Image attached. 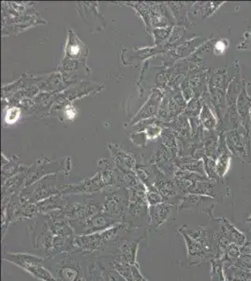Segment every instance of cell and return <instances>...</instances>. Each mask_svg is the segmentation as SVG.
I'll return each instance as SVG.
<instances>
[{
	"label": "cell",
	"mask_w": 251,
	"mask_h": 281,
	"mask_svg": "<svg viewBox=\"0 0 251 281\" xmlns=\"http://www.w3.org/2000/svg\"><path fill=\"white\" fill-rule=\"evenodd\" d=\"M161 98H162L161 92L158 89H154L153 94L151 95L148 101L146 102V104L142 107V109L140 111V113L136 116V118L132 121V123H135L136 121L142 119V118L145 119V118L155 117L158 114L159 109L161 108L160 104H161Z\"/></svg>",
	"instance_id": "obj_7"
},
{
	"label": "cell",
	"mask_w": 251,
	"mask_h": 281,
	"mask_svg": "<svg viewBox=\"0 0 251 281\" xmlns=\"http://www.w3.org/2000/svg\"><path fill=\"white\" fill-rule=\"evenodd\" d=\"M206 39L198 38V39H192L190 41H187V42L183 43L182 45L177 47L175 50L176 58H186L188 54L193 52L195 49H197V47L200 45Z\"/></svg>",
	"instance_id": "obj_13"
},
{
	"label": "cell",
	"mask_w": 251,
	"mask_h": 281,
	"mask_svg": "<svg viewBox=\"0 0 251 281\" xmlns=\"http://www.w3.org/2000/svg\"><path fill=\"white\" fill-rule=\"evenodd\" d=\"M229 46V40L228 39H220L214 44V53L216 55L222 54L225 52Z\"/></svg>",
	"instance_id": "obj_22"
},
{
	"label": "cell",
	"mask_w": 251,
	"mask_h": 281,
	"mask_svg": "<svg viewBox=\"0 0 251 281\" xmlns=\"http://www.w3.org/2000/svg\"><path fill=\"white\" fill-rule=\"evenodd\" d=\"M68 52H69V54H70V59H73L75 57L79 55L81 53V51H82V48L80 46V43L79 42H71L69 44V48L67 49Z\"/></svg>",
	"instance_id": "obj_24"
},
{
	"label": "cell",
	"mask_w": 251,
	"mask_h": 281,
	"mask_svg": "<svg viewBox=\"0 0 251 281\" xmlns=\"http://www.w3.org/2000/svg\"><path fill=\"white\" fill-rule=\"evenodd\" d=\"M226 144L232 154L244 162H251L249 131L244 126L226 132Z\"/></svg>",
	"instance_id": "obj_3"
},
{
	"label": "cell",
	"mask_w": 251,
	"mask_h": 281,
	"mask_svg": "<svg viewBox=\"0 0 251 281\" xmlns=\"http://www.w3.org/2000/svg\"><path fill=\"white\" fill-rule=\"evenodd\" d=\"M247 222H250L251 223V216H249V217H248V219H247Z\"/></svg>",
	"instance_id": "obj_28"
},
{
	"label": "cell",
	"mask_w": 251,
	"mask_h": 281,
	"mask_svg": "<svg viewBox=\"0 0 251 281\" xmlns=\"http://www.w3.org/2000/svg\"><path fill=\"white\" fill-rule=\"evenodd\" d=\"M200 125L206 131H215L218 127V119L213 115L210 106L206 102L203 105V109L200 114Z\"/></svg>",
	"instance_id": "obj_10"
},
{
	"label": "cell",
	"mask_w": 251,
	"mask_h": 281,
	"mask_svg": "<svg viewBox=\"0 0 251 281\" xmlns=\"http://www.w3.org/2000/svg\"><path fill=\"white\" fill-rule=\"evenodd\" d=\"M239 50H247L251 52V31H246L244 34V40L237 45Z\"/></svg>",
	"instance_id": "obj_23"
},
{
	"label": "cell",
	"mask_w": 251,
	"mask_h": 281,
	"mask_svg": "<svg viewBox=\"0 0 251 281\" xmlns=\"http://www.w3.org/2000/svg\"><path fill=\"white\" fill-rule=\"evenodd\" d=\"M3 260L24 269L35 278L41 281H58L50 269L46 267L45 259L29 253H8L3 255Z\"/></svg>",
	"instance_id": "obj_2"
},
{
	"label": "cell",
	"mask_w": 251,
	"mask_h": 281,
	"mask_svg": "<svg viewBox=\"0 0 251 281\" xmlns=\"http://www.w3.org/2000/svg\"><path fill=\"white\" fill-rule=\"evenodd\" d=\"M223 273L228 281H248L251 276V272L239 268L234 264L223 265Z\"/></svg>",
	"instance_id": "obj_8"
},
{
	"label": "cell",
	"mask_w": 251,
	"mask_h": 281,
	"mask_svg": "<svg viewBox=\"0 0 251 281\" xmlns=\"http://www.w3.org/2000/svg\"><path fill=\"white\" fill-rule=\"evenodd\" d=\"M241 256L240 247L235 244H231L226 249L225 257L223 259V265H232Z\"/></svg>",
	"instance_id": "obj_15"
},
{
	"label": "cell",
	"mask_w": 251,
	"mask_h": 281,
	"mask_svg": "<svg viewBox=\"0 0 251 281\" xmlns=\"http://www.w3.org/2000/svg\"><path fill=\"white\" fill-rule=\"evenodd\" d=\"M173 130L175 134L180 138L187 139L190 135L191 131V126L190 121L187 118V116H180L175 119L173 125Z\"/></svg>",
	"instance_id": "obj_12"
},
{
	"label": "cell",
	"mask_w": 251,
	"mask_h": 281,
	"mask_svg": "<svg viewBox=\"0 0 251 281\" xmlns=\"http://www.w3.org/2000/svg\"><path fill=\"white\" fill-rule=\"evenodd\" d=\"M112 268L115 269L120 275H122L123 278L126 281H134L133 275H132V268L129 263L126 262H116L114 261L111 264Z\"/></svg>",
	"instance_id": "obj_14"
},
{
	"label": "cell",
	"mask_w": 251,
	"mask_h": 281,
	"mask_svg": "<svg viewBox=\"0 0 251 281\" xmlns=\"http://www.w3.org/2000/svg\"><path fill=\"white\" fill-rule=\"evenodd\" d=\"M154 187L161 194V196L165 198L176 195L175 191V185L172 181L168 180L163 176H158L155 180Z\"/></svg>",
	"instance_id": "obj_11"
},
{
	"label": "cell",
	"mask_w": 251,
	"mask_h": 281,
	"mask_svg": "<svg viewBox=\"0 0 251 281\" xmlns=\"http://www.w3.org/2000/svg\"><path fill=\"white\" fill-rule=\"evenodd\" d=\"M221 222L224 225L225 227L226 232H227V235H228V237L230 239V241L232 244H235L237 245L239 247H242L244 244H245V241L247 240L246 239V236H245V234H243L242 232H240L234 225H232V223L230 222L228 219L226 218H221Z\"/></svg>",
	"instance_id": "obj_9"
},
{
	"label": "cell",
	"mask_w": 251,
	"mask_h": 281,
	"mask_svg": "<svg viewBox=\"0 0 251 281\" xmlns=\"http://www.w3.org/2000/svg\"><path fill=\"white\" fill-rule=\"evenodd\" d=\"M162 142H163V145L168 147L170 150L172 151L173 155L175 156V154L177 152V146H176L175 136H174V133H172L171 131H168V132H163Z\"/></svg>",
	"instance_id": "obj_18"
},
{
	"label": "cell",
	"mask_w": 251,
	"mask_h": 281,
	"mask_svg": "<svg viewBox=\"0 0 251 281\" xmlns=\"http://www.w3.org/2000/svg\"><path fill=\"white\" fill-rule=\"evenodd\" d=\"M236 108L238 111L239 117L242 120V124L245 127L246 131L250 130V109L251 98L247 94L246 84L244 82L243 90L240 93L237 101H236Z\"/></svg>",
	"instance_id": "obj_5"
},
{
	"label": "cell",
	"mask_w": 251,
	"mask_h": 281,
	"mask_svg": "<svg viewBox=\"0 0 251 281\" xmlns=\"http://www.w3.org/2000/svg\"><path fill=\"white\" fill-rule=\"evenodd\" d=\"M250 118H251V109H250Z\"/></svg>",
	"instance_id": "obj_30"
},
{
	"label": "cell",
	"mask_w": 251,
	"mask_h": 281,
	"mask_svg": "<svg viewBox=\"0 0 251 281\" xmlns=\"http://www.w3.org/2000/svg\"><path fill=\"white\" fill-rule=\"evenodd\" d=\"M172 31V27H168V28H161V29H156L154 31L155 38H156V42H162L163 40L167 39L170 35V33Z\"/></svg>",
	"instance_id": "obj_21"
},
{
	"label": "cell",
	"mask_w": 251,
	"mask_h": 281,
	"mask_svg": "<svg viewBox=\"0 0 251 281\" xmlns=\"http://www.w3.org/2000/svg\"><path fill=\"white\" fill-rule=\"evenodd\" d=\"M129 197L119 192H114L105 197L104 203L102 204V212L116 220L123 221V218L129 207Z\"/></svg>",
	"instance_id": "obj_4"
},
{
	"label": "cell",
	"mask_w": 251,
	"mask_h": 281,
	"mask_svg": "<svg viewBox=\"0 0 251 281\" xmlns=\"http://www.w3.org/2000/svg\"><path fill=\"white\" fill-rule=\"evenodd\" d=\"M20 117V110L18 108H13L8 111V115L6 116V121L8 123L12 124L14 123Z\"/></svg>",
	"instance_id": "obj_25"
},
{
	"label": "cell",
	"mask_w": 251,
	"mask_h": 281,
	"mask_svg": "<svg viewBox=\"0 0 251 281\" xmlns=\"http://www.w3.org/2000/svg\"><path fill=\"white\" fill-rule=\"evenodd\" d=\"M66 116H67V118H69V119H73V118H75L76 117V115H77V110L74 108V107H72V106H68L67 108H66Z\"/></svg>",
	"instance_id": "obj_27"
},
{
	"label": "cell",
	"mask_w": 251,
	"mask_h": 281,
	"mask_svg": "<svg viewBox=\"0 0 251 281\" xmlns=\"http://www.w3.org/2000/svg\"><path fill=\"white\" fill-rule=\"evenodd\" d=\"M145 281H147V280H146V279H145Z\"/></svg>",
	"instance_id": "obj_32"
},
{
	"label": "cell",
	"mask_w": 251,
	"mask_h": 281,
	"mask_svg": "<svg viewBox=\"0 0 251 281\" xmlns=\"http://www.w3.org/2000/svg\"><path fill=\"white\" fill-rule=\"evenodd\" d=\"M170 215L171 205L167 203H160L158 205L148 207V221L155 229L166 222Z\"/></svg>",
	"instance_id": "obj_6"
},
{
	"label": "cell",
	"mask_w": 251,
	"mask_h": 281,
	"mask_svg": "<svg viewBox=\"0 0 251 281\" xmlns=\"http://www.w3.org/2000/svg\"><path fill=\"white\" fill-rule=\"evenodd\" d=\"M169 159H170V154H169L167 147L165 145H161V147L158 148L156 155H155L156 162L161 165V164L165 163Z\"/></svg>",
	"instance_id": "obj_19"
},
{
	"label": "cell",
	"mask_w": 251,
	"mask_h": 281,
	"mask_svg": "<svg viewBox=\"0 0 251 281\" xmlns=\"http://www.w3.org/2000/svg\"><path fill=\"white\" fill-rule=\"evenodd\" d=\"M163 197L158 190L153 187H145V199L148 206H155L162 203Z\"/></svg>",
	"instance_id": "obj_16"
},
{
	"label": "cell",
	"mask_w": 251,
	"mask_h": 281,
	"mask_svg": "<svg viewBox=\"0 0 251 281\" xmlns=\"http://www.w3.org/2000/svg\"><path fill=\"white\" fill-rule=\"evenodd\" d=\"M234 265L239 268L244 269L245 271L251 272V256L241 254L238 260L234 263Z\"/></svg>",
	"instance_id": "obj_20"
},
{
	"label": "cell",
	"mask_w": 251,
	"mask_h": 281,
	"mask_svg": "<svg viewBox=\"0 0 251 281\" xmlns=\"http://www.w3.org/2000/svg\"><path fill=\"white\" fill-rule=\"evenodd\" d=\"M240 249L242 255L251 256V239L246 240L245 244L242 247H240Z\"/></svg>",
	"instance_id": "obj_26"
},
{
	"label": "cell",
	"mask_w": 251,
	"mask_h": 281,
	"mask_svg": "<svg viewBox=\"0 0 251 281\" xmlns=\"http://www.w3.org/2000/svg\"><path fill=\"white\" fill-rule=\"evenodd\" d=\"M49 260L48 268L57 280L86 281L81 263L71 252H64Z\"/></svg>",
	"instance_id": "obj_1"
},
{
	"label": "cell",
	"mask_w": 251,
	"mask_h": 281,
	"mask_svg": "<svg viewBox=\"0 0 251 281\" xmlns=\"http://www.w3.org/2000/svg\"><path fill=\"white\" fill-rule=\"evenodd\" d=\"M224 281H228V280H226V279H225V280H224Z\"/></svg>",
	"instance_id": "obj_31"
},
{
	"label": "cell",
	"mask_w": 251,
	"mask_h": 281,
	"mask_svg": "<svg viewBox=\"0 0 251 281\" xmlns=\"http://www.w3.org/2000/svg\"><path fill=\"white\" fill-rule=\"evenodd\" d=\"M203 105H204V103L200 100V98L195 97V98H191L189 103L187 104V108H186V111H185L186 115L185 116L189 117L190 118H197L202 111Z\"/></svg>",
	"instance_id": "obj_17"
},
{
	"label": "cell",
	"mask_w": 251,
	"mask_h": 281,
	"mask_svg": "<svg viewBox=\"0 0 251 281\" xmlns=\"http://www.w3.org/2000/svg\"><path fill=\"white\" fill-rule=\"evenodd\" d=\"M248 281H251V276H250V278H249V280Z\"/></svg>",
	"instance_id": "obj_29"
}]
</instances>
